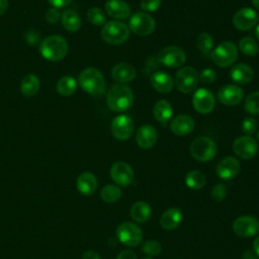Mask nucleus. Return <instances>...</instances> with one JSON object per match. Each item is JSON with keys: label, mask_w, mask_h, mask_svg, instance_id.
Instances as JSON below:
<instances>
[{"label": "nucleus", "mask_w": 259, "mask_h": 259, "mask_svg": "<svg viewBox=\"0 0 259 259\" xmlns=\"http://www.w3.org/2000/svg\"><path fill=\"white\" fill-rule=\"evenodd\" d=\"M81 88L88 94L99 97L105 93L106 81L102 73L96 68H86L84 69L78 79Z\"/></svg>", "instance_id": "nucleus-1"}, {"label": "nucleus", "mask_w": 259, "mask_h": 259, "mask_svg": "<svg viewBox=\"0 0 259 259\" xmlns=\"http://www.w3.org/2000/svg\"><path fill=\"white\" fill-rule=\"evenodd\" d=\"M106 101L109 109L117 112L125 111L133 105L134 94L128 86L116 83L109 88Z\"/></svg>", "instance_id": "nucleus-2"}, {"label": "nucleus", "mask_w": 259, "mask_h": 259, "mask_svg": "<svg viewBox=\"0 0 259 259\" xmlns=\"http://www.w3.org/2000/svg\"><path fill=\"white\" fill-rule=\"evenodd\" d=\"M41 56L49 61H60L68 53V42L61 35H51L44 38L39 46Z\"/></svg>", "instance_id": "nucleus-3"}, {"label": "nucleus", "mask_w": 259, "mask_h": 259, "mask_svg": "<svg viewBox=\"0 0 259 259\" xmlns=\"http://www.w3.org/2000/svg\"><path fill=\"white\" fill-rule=\"evenodd\" d=\"M130 36L128 26L118 20L106 22L101 29V37L109 45H120Z\"/></svg>", "instance_id": "nucleus-4"}, {"label": "nucleus", "mask_w": 259, "mask_h": 259, "mask_svg": "<svg viewBox=\"0 0 259 259\" xmlns=\"http://www.w3.org/2000/svg\"><path fill=\"white\" fill-rule=\"evenodd\" d=\"M238 58V48L232 41H224L218 45L210 53L212 62L221 68L230 67Z\"/></svg>", "instance_id": "nucleus-5"}, {"label": "nucleus", "mask_w": 259, "mask_h": 259, "mask_svg": "<svg viewBox=\"0 0 259 259\" xmlns=\"http://www.w3.org/2000/svg\"><path fill=\"white\" fill-rule=\"evenodd\" d=\"M217 144L208 137H198L190 145L191 156L199 162L210 161L217 154Z\"/></svg>", "instance_id": "nucleus-6"}, {"label": "nucleus", "mask_w": 259, "mask_h": 259, "mask_svg": "<svg viewBox=\"0 0 259 259\" xmlns=\"http://www.w3.org/2000/svg\"><path fill=\"white\" fill-rule=\"evenodd\" d=\"M116 237L119 242L128 247L138 246L143 239L142 229L132 222L121 223L115 231Z\"/></svg>", "instance_id": "nucleus-7"}, {"label": "nucleus", "mask_w": 259, "mask_h": 259, "mask_svg": "<svg viewBox=\"0 0 259 259\" xmlns=\"http://www.w3.org/2000/svg\"><path fill=\"white\" fill-rule=\"evenodd\" d=\"M198 73L190 66L179 69L175 75V85L182 93L192 92L198 83Z\"/></svg>", "instance_id": "nucleus-8"}, {"label": "nucleus", "mask_w": 259, "mask_h": 259, "mask_svg": "<svg viewBox=\"0 0 259 259\" xmlns=\"http://www.w3.org/2000/svg\"><path fill=\"white\" fill-rule=\"evenodd\" d=\"M156 22L154 18L146 12L135 13L128 22V28L137 35L145 36L155 30Z\"/></svg>", "instance_id": "nucleus-9"}, {"label": "nucleus", "mask_w": 259, "mask_h": 259, "mask_svg": "<svg viewBox=\"0 0 259 259\" xmlns=\"http://www.w3.org/2000/svg\"><path fill=\"white\" fill-rule=\"evenodd\" d=\"M158 60L166 67L178 68L185 62L186 55L181 48L176 46H169L159 52Z\"/></svg>", "instance_id": "nucleus-10"}, {"label": "nucleus", "mask_w": 259, "mask_h": 259, "mask_svg": "<svg viewBox=\"0 0 259 259\" xmlns=\"http://www.w3.org/2000/svg\"><path fill=\"white\" fill-rule=\"evenodd\" d=\"M233 230L239 237H253L259 233V221L252 215L239 217L233 223Z\"/></svg>", "instance_id": "nucleus-11"}, {"label": "nucleus", "mask_w": 259, "mask_h": 259, "mask_svg": "<svg viewBox=\"0 0 259 259\" xmlns=\"http://www.w3.org/2000/svg\"><path fill=\"white\" fill-rule=\"evenodd\" d=\"M134 127L135 125L133 119L126 114H121L116 116L111 121L110 131L115 139L119 141H125L132 137Z\"/></svg>", "instance_id": "nucleus-12"}, {"label": "nucleus", "mask_w": 259, "mask_h": 259, "mask_svg": "<svg viewBox=\"0 0 259 259\" xmlns=\"http://www.w3.org/2000/svg\"><path fill=\"white\" fill-rule=\"evenodd\" d=\"M233 151L239 158L250 160L256 156L258 151V144L253 138L249 136L239 137L233 144Z\"/></svg>", "instance_id": "nucleus-13"}, {"label": "nucleus", "mask_w": 259, "mask_h": 259, "mask_svg": "<svg viewBox=\"0 0 259 259\" xmlns=\"http://www.w3.org/2000/svg\"><path fill=\"white\" fill-rule=\"evenodd\" d=\"M110 177L116 185L127 186L134 180V171L132 167L122 161L115 162L110 168Z\"/></svg>", "instance_id": "nucleus-14"}, {"label": "nucleus", "mask_w": 259, "mask_h": 259, "mask_svg": "<svg viewBox=\"0 0 259 259\" xmlns=\"http://www.w3.org/2000/svg\"><path fill=\"white\" fill-rule=\"evenodd\" d=\"M192 104L194 109L199 113H209L214 107L213 94L206 88H199L192 96Z\"/></svg>", "instance_id": "nucleus-15"}, {"label": "nucleus", "mask_w": 259, "mask_h": 259, "mask_svg": "<svg viewBox=\"0 0 259 259\" xmlns=\"http://www.w3.org/2000/svg\"><path fill=\"white\" fill-rule=\"evenodd\" d=\"M258 14L252 8H242L233 17L234 26L242 31L253 28L258 22Z\"/></svg>", "instance_id": "nucleus-16"}, {"label": "nucleus", "mask_w": 259, "mask_h": 259, "mask_svg": "<svg viewBox=\"0 0 259 259\" xmlns=\"http://www.w3.org/2000/svg\"><path fill=\"white\" fill-rule=\"evenodd\" d=\"M217 174L224 180H229L237 176L241 170V165L238 159L232 156L225 157L217 165Z\"/></svg>", "instance_id": "nucleus-17"}, {"label": "nucleus", "mask_w": 259, "mask_h": 259, "mask_svg": "<svg viewBox=\"0 0 259 259\" xmlns=\"http://www.w3.org/2000/svg\"><path fill=\"white\" fill-rule=\"evenodd\" d=\"M243 90L234 84H227L223 86L218 93L219 100L225 105H236L243 99Z\"/></svg>", "instance_id": "nucleus-18"}, {"label": "nucleus", "mask_w": 259, "mask_h": 259, "mask_svg": "<svg viewBox=\"0 0 259 259\" xmlns=\"http://www.w3.org/2000/svg\"><path fill=\"white\" fill-rule=\"evenodd\" d=\"M158 139V134L156 128L151 124H144L141 127H139L136 140L142 149H150L152 148Z\"/></svg>", "instance_id": "nucleus-19"}, {"label": "nucleus", "mask_w": 259, "mask_h": 259, "mask_svg": "<svg viewBox=\"0 0 259 259\" xmlns=\"http://www.w3.org/2000/svg\"><path fill=\"white\" fill-rule=\"evenodd\" d=\"M150 83L152 87L160 93H169L174 86L173 78L163 71L155 72L150 78Z\"/></svg>", "instance_id": "nucleus-20"}, {"label": "nucleus", "mask_w": 259, "mask_h": 259, "mask_svg": "<svg viewBox=\"0 0 259 259\" xmlns=\"http://www.w3.org/2000/svg\"><path fill=\"white\" fill-rule=\"evenodd\" d=\"M193 127L194 121L187 114L175 116L170 123V130L176 136H186L192 132Z\"/></svg>", "instance_id": "nucleus-21"}, {"label": "nucleus", "mask_w": 259, "mask_h": 259, "mask_svg": "<svg viewBox=\"0 0 259 259\" xmlns=\"http://www.w3.org/2000/svg\"><path fill=\"white\" fill-rule=\"evenodd\" d=\"M97 178L91 172H83L77 178V188L79 192L85 196L93 194L97 188Z\"/></svg>", "instance_id": "nucleus-22"}, {"label": "nucleus", "mask_w": 259, "mask_h": 259, "mask_svg": "<svg viewBox=\"0 0 259 259\" xmlns=\"http://www.w3.org/2000/svg\"><path fill=\"white\" fill-rule=\"evenodd\" d=\"M105 10L109 16L115 19H124L131 14L130 5L123 0H107Z\"/></svg>", "instance_id": "nucleus-23"}, {"label": "nucleus", "mask_w": 259, "mask_h": 259, "mask_svg": "<svg viewBox=\"0 0 259 259\" xmlns=\"http://www.w3.org/2000/svg\"><path fill=\"white\" fill-rule=\"evenodd\" d=\"M136 69L126 63H118L111 70L112 78L121 84L133 81L136 78Z\"/></svg>", "instance_id": "nucleus-24"}, {"label": "nucleus", "mask_w": 259, "mask_h": 259, "mask_svg": "<svg viewBox=\"0 0 259 259\" xmlns=\"http://www.w3.org/2000/svg\"><path fill=\"white\" fill-rule=\"evenodd\" d=\"M182 217L183 214L180 208L171 207L162 213L160 218V224L165 230H174L180 225Z\"/></svg>", "instance_id": "nucleus-25"}, {"label": "nucleus", "mask_w": 259, "mask_h": 259, "mask_svg": "<svg viewBox=\"0 0 259 259\" xmlns=\"http://www.w3.org/2000/svg\"><path fill=\"white\" fill-rule=\"evenodd\" d=\"M231 79L238 84H247L254 78L252 68L246 64H237L230 71Z\"/></svg>", "instance_id": "nucleus-26"}, {"label": "nucleus", "mask_w": 259, "mask_h": 259, "mask_svg": "<svg viewBox=\"0 0 259 259\" xmlns=\"http://www.w3.org/2000/svg\"><path fill=\"white\" fill-rule=\"evenodd\" d=\"M153 113L157 121H159L161 124L165 125L173 114V108L169 101L165 99H161L157 101L153 108Z\"/></svg>", "instance_id": "nucleus-27"}, {"label": "nucleus", "mask_w": 259, "mask_h": 259, "mask_svg": "<svg viewBox=\"0 0 259 259\" xmlns=\"http://www.w3.org/2000/svg\"><path fill=\"white\" fill-rule=\"evenodd\" d=\"M130 213H131V218L136 223H145L150 219L152 210L148 202L140 200L135 202L132 205Z\"/></svg>", "instance_id": "nucleus-28"}, {"label": "nucleus", "mask_w": 259, "mask_h": 259, "mask_svg": "<svg viewBox=\"0 0 259 259\" xmlns=\"http://www.w3.org/2000/svg\"><path fill=\"white\" fill-rule=\"evenodd\" d=\"M39 86H40V81L38 77L34 74H28L22 79L20 84V90L24 96L30 97L37 93Z\"/></svg>", "instance_id": "nucleus-29"}, {"label": "nucleus", "mask_w": 259, "mask_h": 259, "mask_svg": "<svg viewBox=\"0 0 259 259\" xmlns=\"http://www.w3.org/2000/svg\"><path fill=\"white\" fill-rule=\"evenodd\" d=\"M61 21H62L63 26L67 30L72 31V32L79 30V28L81 27V24H82L81 18L78 15V13L73 10H70V9H67L62 13Z\"/></svg>", "instance_id": "nucleus-30"}, {"label": "nucleus", "mask_w": 259, "mask_h": 259, "mask_svg": "<svg viewBox=\"0 0 259 259\" xmlns=\"http://www.w3.org/2000/svg\"><path fill=\"white\" fill-rule=\"evenodd\" d=\"M206 183L205 175L198 170H192L186 174L185 177V184L190 189L198 190L201 189Z\"/></svg>", "instance_id": "nucleus-31"}, {"label": "nucleus", "mask_w": 259, "mask_h": 259, "mask_svg": "<svg viewBox=\"0 0 259 259\" xmlns=\"http://www.w3.org/2000/svg\"><path fill=\"white\" fill-rule=\"evenodd\" d=\"M77 82L72 76H64L57 83V90L63 96H71L75 93Z\"/></svg>", "instance_id": "nucleus-32"}, {"label": "nucleus", "mask_w": 259, "mask_h": 259, "mask_svg": "<svg viewBox=\"0 0 259 259\" xmlns=\"http://www.w3.org/2000/svg\"><path fill=\"white\" fill-rule=\"evenodd\" d=\"M100 196L103 201L107 203H113L117 201L121 196V189L114 184H106L100 192Z\"/></svg>", "instance_id": "nucleus-33"}, {"label": "nucleus", "mask_w": 259, "mask_h": 259, "mask_svg": "<svg viewBox=\"0 0 259 259\" xmlns=\"http://www.w3.org/2000/svg\"><path fill=\"white\" fill-rule=\"evenodd\" d=\"M239 49L244 55L251 56V57L256 56L259 51L256 40L250 36H245L241 38V40L239 41Z\"/></svg>", "instance_id": "nucleus-34"}, {"label": "nucleus", "mask_w": 259, "mask_h": 259, "mask_svg": "<svg viewBox=\"0 0 259 259\" xmlns=\"http://www.w3.org/2000/svg\"><path fill=\"white\" fill-rule=\"evenodd\" d=\"M197 48L203 55H210L213 50V38L207 32H201L197 36Z\"/></svg>", "instance_id": "nucleus-35"}, {"label": "nucleus", "mask_w": 259, "mask_h": 259, "mask_svg": "<svg viewBox=\"0 0 259 259\" xmlns=\"http://www.w3.org/2000/svg\"><path fill=\"white\" fill-rule=\"evenodd\" d=\"M244 108L250 114H259V91L252 92L246 97Z\"/></svg>", "instance_id": "nucleus-36"}, {"label": "nucleus", "mask_w": 259, "mask_h": 259, "mask_svg": "<svg viewBox=\"0 0 259 259\" xmlns=\"http://www.w3.org/2000/svg\"><path fill=\"white\" fill-rule=\"evenodd\" d=\"M87 19L93 25H103L106 23V16L104 12L98 7H92L87 12Z\"/></svg>", "instance_id": "nucleus-37"}, {"label": "nucleus", "mask_w": 259, "mask_h": 259, "mask_svg": "<svg viewBox=\"0 0 259 259\" xmlns=\"http://www.w3.org/2000/svg\"><path fill=\"white\" fill-rule=\"evenodd\" d=\"M142 251L148 256H157L162 252V246L156 240H148L143 243Z\"/></svg>", "instance_id": "nucleus-38"}, {"label": "nucleus", "mask_w": 259, "mask_h": 259, "mask_svg": "<svg viewBox=\"0 0 259 259\" xmlns=\"http://www.w3.org/2000/svg\"><path fill=\"white\" fill-rule=\"evenodd\" d=\"M227 196V188L223 183H219L211 188V197L213 200L220 202Z\"/></svg>", "instance_id": "nucleus-39"}, {"label": "nucleus", "mask_w": 259, "mask_h": 259, "mask_svg": "<svg viewBox=\"0 0 259 259\" xmlns=\"http://www.w3.org/2000/svg\"><path fill=\"white\" fill-rule=\"evenodd\" d=\"M258 127V121L254 117H247L242 122V131L248 136L256 132Z\"/></svg>", "instance_id": "nucleus-40"}, {"label": "nucleus", "mask_w": 259, "mask_h": 259, "mask_svg": "<svg viewBox=\"0 0 259 259\" xmlns=\"http://www.w3.org/2000/svg\"><path fill=\"white\" fill-rule=\"evenodd\" d=\"M198 78L202 83L210 84L212 83L217 78V73L211 68H204L199 74Z\"/></svg>", "instance_id": "nucleus-41"}, {"label": "nucleus", "mask_w": 259, "mask_h": 259, "mask_svg": "<svg viewBox=\"0 0 259 259\" xmlns=\"http://www.w3.org/2000/svg\"><path fill=\"white\" fill-rule=\"evenodd\" d=\"M162 0H141V8L147 12H154L161 6Z\"/></svg>", "instance_id": "nucleus-42"}, {"label": "nucleus", "mask_w": 259, "mask_h": 259, "mask_svg": "<svg viewBox=\"0 0 259 259\" xmlns=\"http://www.w3.org/2000/svg\"><path fill=\"white\" fill-rule=\"evenodd\" d=\"M61 12L58 8H51L46 12V20L50 23H56L61 19Z\"/></svg>", "instance_id": "nucleus-43"}, {"label": "nucleus", "mask_w": 259, "mask_h": 259, "mask_svg": "<svg viewBox=\"0 0 259 259\" xmlns=\"http://www.w3.org/2000/svg\"><path fill=\"white\" fill-rule=\"evenodd\" d=\"M116 259H137V256L132 250H122L117 255Z\"/></svg>", "instance_id": "nucleus-44"}, {"label": "nucleus", "mask_w": 259, "mask_h": 259, "mask_svg": "<svg viewBox=\"0 0 259 259\" xmlns=\"http://www.w3.org/2000/svg\"><path fill=\"white\" fill-rule=\"evenodd\" d=\"M50 2V4L53 5V7L55 8H63L68 6L73 0H48Z\"/></svg>", "instance_id": "nucleus-45"}, {"label": "nucleus", "mask_w": 259, "mask_h": 259, "mask_svg": "<svg viewBox=\"0 0 259 259\" xmlns=\"http://www.w3.org/2000/svg\"><path fill=\"white\" fill-rule=\"evenodd\" d=\"M83 259H101L99 254L96 253L95 251L93 250H87L83 253V256H82Z\"/></svg>", "instance_id": "nucleus-46"}, {"label": "nucleus", "mask_w": 259, "mask_h": 259, "mask_svg": "<svg viewBox=\"0 0 259 259\" xmlns=\"http://www.w3.org/2000/svg\"><path fill=\"white\" fill-rule=\"evenodd\" d=\"M242 259H258L251 250H245L242 254Z\"/></svg>", "instance_id": "nucleus-47"}, {"label": "nucleus", "mask_w": 259, "mask_h": 259, "mask_svg": "<svg viewBox=\"0 0 259 259\" xmlns=\"http://www.w3.org/2000/svg\"><path fill=\"white\" fill-rule=\"evenodd\" d=\"M8 0H0V15L4 14L8 9Z\"/></svg>", "instance_id": "nucleus-48"}, {"label": "nucleus", "mask_w": 259, "mask_h": 259, "mask_svg": "<svg viewBox=\"0 0 259 259\" xmlns=\"http://www.w3.org/2000/svg\"><path fill=\"white\" fill-rule=\"evenodd\" d=\"M253 250H254L255 254L259 257V236L253 242Z\"/></svg>", "instance_id": "nucleus-49"}, {"label": "nucleus", "mask_w": 259, "mask_h": 259, "mask_svg": "<svg viewBox=\"0 0 259 259\" xmlns=\"http://www.w3.org/2000/svg\"><path fill=\"white\" fill-rule=\"evenodd\" d=\"M252 3L259 10V0H252Z\"/></svg>", "instance_id": "nucleus-50"}, {"label": "nucleus", "mask_w": 259, "mask_h": 259, "mask_svg": "<svg viewBox=\"0 0 259 259\" xmlns=\"http://www.w3.org/2000/svg\"><path fill=\"white\" fill-rule=\"evenodd\" d=\"M255 34H256V37L259 39V24L256 26V29H255Z\"/></svg>", "instance_id": "nucleus-51"}, {"label": "nucleus", "mask_w": 259, "mask_h": 259, "mask_svg": "<svg viewBox=\"0 0 259 259\" xmlns=\"http://www.w3.org/2000/svg\"><path fill=\"white\" fill-rule=\"evenodd\" d=\"M142 259H152V258H151V257H150V256H149V257H143V258H142Z\"/></svg>", "instance_id": "nucleus-52"}, {"label": "nucleus", "mask_w": 259, "mask_h": 259, "mask_svg": "<svg viewBox=\"0 0 259 259\" xmlns=\"http://www.w3.org/2000/svg\"><path fill=\"white\" fill-rule=\"evenodd\" d=\"M257 139H258V141H259V132H258V134H257Z\"/></svg>", "instance_id": "nucleus-53"}]
</instances>
